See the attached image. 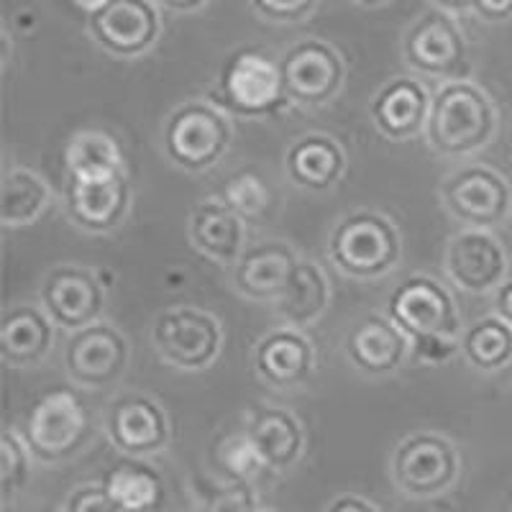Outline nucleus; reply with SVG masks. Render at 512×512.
<instances>
[{"label": "nucleus", "mask_w": 512, "mask_h": 512, "mask_svg": "<svg viewBox=\"0 0 512 512\" xmlns=\"http://www.w3.org/2000/svg\"><path fill=\"white\" fill-rule=\"evenodd\" d=\"M111 3V0H72V6L77 8V11H82L85 16H93V13H98L100 8H105Z\"/></svg>", "instance_id": "42"}, {"label": "nucleus", "mask_w": 512, "mask_h": 512, "mask_svg": "<svg viewBox=\"0 0 512 512\" xmlns=\"http://www.w3.org/2000/svg\"><path fill=\"white\" fill-rule=\"evenodd\" d=\"M216 464L223 472L226 482H251L269 472L267 464L262 461L259 451L251 443L249 433L241 431L236 436L226 438L216 451Z\"/></svg>", "instance_id": "33"}, {"label": "nucleus", "mask_w": 512, "mask_h": 512, "mask_svg": "<svg viewBox=\"0 0 512 512\" xmlns=\"http://www.w3.org/2000/svg\"><path fill=\"white\" fill-rule=\"evenodd\" d=\"M100 484L118 505L131 512H159L167 497L162 474L152 464L134 456L113 464Z\"/></svg>", "instance_id": "27"}, {"label": "nucleus", "mask_w": 512, "mask_h": 512, "mask_svg": "<svg viewBox=\"0 0 512 512\" xmlns=\"http://www.w3.org/2000/svg\"><path fill=\"white\" fill-rule=\"evenodd\" d=\"M187 239L208 262L233 267L246 249V221L223 200L205 198L190 208Z\"/></svg>", "instance_id": "22"}, {"label": "nucleus", "mask_w": 512, "mask_h": 512, "mask_svg": "<svg viewBox=\"0 0 512 512\" xmlns=\"http://www.w3.org/2000/svg\"><path fill=\"white\" fill-rule=\"evenodd\" d=\"M441 205L464 228H487L505 223L512 210V187L505 177L484 164L454 169L438 187Z\"/></svg>", "instance_id": "10"}, {"label": "nucleus", "mask_w": 512, "mask_h": 512, "mask_svg": "<svg viewBox=\"0 0 512 512\" xmlns=\"http://www.w3.org/2000/svg\"><path fill=\"white\" fill-rule=\"evenodd\" d=\"M443 267L456 287L487 295L507 280V249L487 228H464L448 239Z\"/></svg>", "instance_id": "17"}, {"label": "nucleus", "mask_w": 512, "mask_h": 512, "mask_svg": "<svg viewBox=\"0 0 512 512\" xmlns=\"http://www.w3.org/2000/svg\"><path fill=\"white\" fill-rule=\"evenodd\" d=\"M218 200L239 213L244 221H267L274 210V192L256 169H241L218 187Z\"/></svg>", "instance_id": "31"}, {"label": "nucleus", "mask_w": 512, "mask_h": 512, "mask_svg": "<svg viewBox=\"0 0 512 512\" xmlns=\"http://www.w3.org/2000/svg\"><path fill=\"white\" fill-rule=\"evenodd\" d=\"M208 100L226 116L246 121L277 118L292 105L282 82L280 59L256 47H241L228 54L208 90Z\"/></svg>", "instance_id": "4"}, {"label": "nucleus", "mask_w": 512, "mask_h": 512, "mask_svg": "<svg viewBox=\"0 0 512 512\" xmlns=\"http://www.w3.org/2000/svg\"><path fill=\"white\" fill-rule=\"evenodd\" d=\"M328 259L346 280L374 282L397 269L402 233L390 216L372 208L344 213L328 233Z\"/></svg>", "instance_id": "3"}, {"label": "nucleus", "mask_w": 512, "mask_h": 512, "mask_svg": "<svg viewBox=\"0 0 512 512\" xmlns=\"http://www.w3.org/2000/svg\"><path fill=\"white\" fill-rule=\"evenodd\" d=\"M402 59L410 70L433 80H469V49L454 16L431 8L402 36Z\"/></svg>", "instance_id": "9"}, {"label": "nucleus", "mask_w": 512, "mask_h": 512, "mask_svg": "<svg viewBox=\"0 0 512 512\" xmlns=\"http://www.w3.org/2000/svg\"><path fill=\"white\" fill-rule=\"evenodd\" d=\"M344 351L361 374L390 377L410 359L413 346L390 315L364 313L346 333Z\"/></svg>", "instance_id": "20"}, {"label": "nucleus", "mask_w": 512, "mask_h": 512, "mask_svg": "<svg viewBox=\"0 0 512 512\" xmlns=\"http://www.w3.org/2000/svg\"><path fill=\"white\" fill-rule=\"evenodd\" d=\"M349 157L336 136L310 131L295 139L285 154V172L297 187L308 192H326L344 180Z\"/></svg>", "instance_id": "24"}, {"label": "nucleus", "mask_w": 512, "mask_h": 512, "mask_svg": "<svg viewBox=\"0 0 512 512\" xmlns=\"http://www.w3.org/2000/svg\"><path fill=\"white\" fill-rule=\"evenodd\" d=\"M64 374L75 387L105 390L126 374L131 361V344L108 320L70 333L64 344Z\"/></svg>", "instance_id": "12"}, {"label": "nucleus", "mask_w": 512, "mask_h": 512, "mask_svg": "<svg viewBox=\"0 0 512 512\" xmlns=\"http://www.w3.org/2000/svg\"><path fill=\"white\" fill-rule=\"evenodd\" d=\"M152 346L169 367L203 372L221 356V320L200 308H169L154 320Z\"/></svg>", "instance_id": "8"}, {"label": "nucleus", "mask_w": 512, "mask_h": 512, "mask_svg": "<svg viewBox=\"0 0 512 512\" xmlns=\"http://www.w3.org/2000/svg\"><path fill=\"white\" fill-rule=\"evenodd\" d=\"M31 451L26 446L24 436H18L16 431L0 433V492H3V502L16 500L24 487L29 484L31 477Z\"/></svg>", "instance_id": "32"}, {"label": "nucleus", "mask_w": 512, "mask_h": 512, "mask_svg": "<svg viewBox=\"0 0 512 512\" xmlns=\"http://www.w3.org/2000/svg\"><path fill=\"white\" fill-rule=\"evenodd\" d=\"M351 3H356V6L361 8H379V6H387L390 0H351Z\"/></svg>", "instance_id": "43"}, {"label": "nucleus", "mask_w": 512, "mask_h": 512, "mask_svg": "<svg viewBox=\"0 0 512 512\" xmlns=\"http://www.w3.org/2000/svg\"><path fill=\"white\" fill-rule=\"evenodd\" d=\"M203 512H256V489L251 482H226L213 489Z\"/></svg>", "instance_id": "35"}, {"label": "nucleus", "mask_w": 512, "mask_h": 512, "mask_svg": "<svg viewBox=\"0 0 512 512\" xmlns=\"http://www.w3.org/2000/svg\"><path fill=\"white\" fill-rule=\"evenodd\" d=\"M54 333L57 326L41 305L6 308L0 318V359L13 369L39 367L52 354Z\"/></svg>", "instance_id": "23"}, {"label": "nucleus", "mask_w": 512, "mask_h": 512, "mask_svg": "<svg viewBox=\"0 0 512 512\" xmlns=\"http://www.w3.org/2000/svg\"><path fill=\"white\" fill-rule=\"evenodd\" d=\"M297 262L300 256L282 239L246 246L239 262L233 264V290L251 303H277Z\"/></svg>", "instance_id": "21"}, {"label": "nucleus", "mask_w": 512, "mask_h": 512, "mask_svg": "<svg viewBox=\"0 0 512 512\" xmlns=\"http://www.w3.org/2000/svg\"><path fill=\"white\" fill-rule=\"evenodd\" d=\"M472 13L484 24H505L512 21V0H474Z\"/></svg>", "instance_id": "37"}, {"label": "nucleus", "mask_w": 512, "mask_h": 512, "mask_svg": "<svg viewBox=\"0 0 512 512\" xmlns=\"http://www.w3.org/2000/svg\"><path fill=\"white\" fill-rule=\"evenodd\" d=\"M134 208V187L128 172L105 180H80L67 175L64 182V213L80 231L105 236L126 223Z\"/></svg>", "instance_id": "16"}, {"label": "nucleus", "mask_w": 512, "mask_h": 512, "mask_svg": "<svg viewBox=\"0 0 512 512\" xmlns=\"http://www.w3.org/2000/svg\"><path fill=\"white\" fill-rule=\"evenodd\" d=\"M497 134V108L472 80L441 82L433 93L425 141L438 157H472L492 144Z\"/></svg>", "instance_id": "2"}, {"label": "nucleus", "mask_w": 512, "mask_h": 512, "mask_svg": "<svg viewBox=\"0 0 512 512\" xmlns=\"http://www.w3.org/2000/svg\"><path fill=\"white\" fill-rule=\"evenodd\" d=\"M328 303H331V285L323 267L313 259H300L285 292L274 303V310L287 326L303 331L326 315Z\"/></svg>", "instance_id": "26"}, {"label": "nucleus", "mask_w": 512, "mask_h": 512, "mask_svg": "<svg viewBox=\"0 0 512 512\" xmlns=\"http://www.w3.org/2000/svg\"><path fill=\"white\" fill-rule=\"evenodd\" d=\"M510 218H512V210H510Z\"/></svg>", "instance_id": "44"}, {"label": "nucleus", "mask_w": 512, "mask_h": 512, "mask_svg": "<svg viewBox=\"0 0 512 512\" xmlns=\"http://www.w3.org/2000/svg\"><path fill=\"white\" fill-rule=\"evenodd\" d=\"M280 72L290 103L308 111L333 103L346 85L344 57L323 39H300L287 47Z\"/></svg>", "instance_id": "11"}, {"label": "nucleus", "mask_w": 512, "mask_h": 512, "mask_svg": "<svg viewBox=\"0 0 512 512\" xmlns=\"http://www.w3.org/2000/svg\"><path fill=\"white\" fill-rule=\"evenodd\" d=\"M103 425L113 448L134 459H149L172 441L167 410L144 392H121L113 397L105 408Z\"/></svg>", "instance_id": "13"}, {"label": "nucleus", "mask_w": 512, "mask_h": 512, "mask_svg": "<svg viewBox=\"0 0 512 512\" xmlns=\"http://www.w3.org/2000/svg\"><path fill=\"white\" fill-rule=\"evenodd\" d=\"M387 315L410 338L420 364H446L461 354V313L454 295L431 274H410L387 297Z\"/></svg>", "instance_id": "1"}, {"label": "nucleus", "mask_w": 512, "mask_h": 512, "mask_svg": "<svg viewBox=\"0 0 512 512\" xmlns=\"http://www.w3.org/2000/svg\"><path fill=\"white\" fill-rule=\"evenodd\" d=\"M233 144L231 116L210 100H187L164 121V154L177 169L203 175L216 167Z\"/></svg>", "instance_id": "6"}, {"label": "nucleus", "mask_w": 512, "mask_h": 512, "mask_svg": "<svg viewBox=\"0 0 512 512\" xmlns=\"http://www.w3.org/2000/svg\"><path fill=\"white\" fill-rule=\"evenodd\" d=\"M459 356L477 372H500L512 361V326L497 313L484 315L464 328Z\"/></svg>", "instance_id": "30"}, {"label": "nucleus", "mask_w": 512, "mask_h": 512, "mask_svg": "<svg viewBox=\"0 0 512 512\" xmlns=\"http://www.w3.org/2000/svg\"><path fill=\"white\" fill-rule=\"evenodd\" d=\"M495 313L512 326V277L495 290Z\"/></svg>", "instance_id": "39"}, {"label": "nucleus", "mask_w": 512, "mask_h": 512, "mask_svg": "<svg viewBox=\"0 0 512 512\" xmlns=\"http://www.w3.org/2000/svg\"><path fill=\"white\" fill-rule=\"evenodd\" d=\"M93 433L88 405L72 387H54L36 397L21 428L31 456L39 464H64L75 459L93 441Z\"/></svg>", "instance_id": "5"}, {"label": "nucleus", "mask_w": 512, "mask_h": 512, "mask_svg": "<svg viewBox=\"0 0 512 512\" xmlns=\"http://www.w3.org/2000/svg\"><path fill=\"white\" fill-rule=\"evenodd\" d=\"M39 305L67 333L93 326L105 310V287L98 269L59 264L52 267L39 285Z\"/></svg>", "instance_id": "14"}, {"label": "nucleus", "mask_w": 512, "mask_h": 512, "mask_svg": "<svg viewBox=\"0 0 512 512\" xmlns=\"http://www.w3.org/2000/svg\"><path fill=\"white\" fill-rule=\"evenodd\" d=\"M246 433L269 472H287L303 456L305 431L290 410L259 405L249 413Z\"/></svg>", "instance_id": "25"}, {"label": "nucleus", "mask_w": 512, "mask_h": 512, "mask_svg": "<svg viewBox=\"0 0 512 512\" xmlns=\"http://www.w3.org/2000/svg\"><path fill=\"white\" fill-rule=\"evenodd\" d=\"M88 34L103 52L118 59L144 57L162 36V16L154 0H111L88 16Z\"/></svg>", "instance_id": "15"}, {"label": "nucleus", "mask_w": 512, "mask_h": 512, "mask_svg": "<svg viewBox=\"0 0 512 512\" xmlns=\"http://www.w3.org/2000/svg\"><path fill=\"white\" fill-rule=\"evenodd\" d=\"M251 367L274 390H295L313 377L315 349L300 328H274L256 341Z\"/></svg>", "instance_id": "19"}, {"label": "nucleus", "mask_w": 512, "mask_h": 512, "mask_svg": "<svg viewBox=\"0 0 512 512\" xmlns=\"http://www.w3.org/2000/svg\"><path fill=\"white\" fill-rule=\"evenodd\" d=\"M52 190L34 169L8 167L0 182V223L3 228L31 226L47 213Z\"/></svg>", "instance_id": "29"}, {"label": "nucleus", "mask_w": 512, "mask_h": 512, "mask_svg": "<svg viewBox=\"0 0 512 512\" xmlns=\"http://www.w3.org/2000/svg\"><path fill=\"white\" fill-rule=\"evenodd\" d=\"M433 8H441V11L451 13V16H459V13H472L474 0H428Z\"/></svg>", "instance_id": "41"}, {"label": "nucleus", "mask_w": 512, "mask_h": 512, "mask_svg": "<svg viewBox=\"0 0 512 512\" xmlns=\"http://www.w3.org/2000/svg\"><path fill=\"white\" fill-rule=\"evenodd\" d=\"M251 11L262 21L280 26L303 24L318 11L320 0H249Z\"/></svg>", "instance_id": "34"}, {"label": "nucleus", "mask_w": 512, "mask_h": 512, "mask_svg": "<svg viewBox=\"0 0 512 512\" xmlns=\"http://www.w3.org/2000/svg\"><path fill=\"white\" fill-rule=\"evenodd\" d=\"M67 175L80 180H105L126 172L123 149L118 139L103 128H82L64 146Z\"/></svg>", "instance_id": "28"}, {"label": "nucleus", "mask_w": 512, "mask_h": 512, "mask_svg": "<svg viewBox=\"0 0 512 512\" xmlns=\"http://www.w3.org/2000/svg\"><path fill=\"white\" fill-rule=\"evenodd\" d=\"M154 3L169 13H195L208 6L210 0H154Z\"/></svg>", "instance_id": "40"}, {"label": "nucleus", "mask_w": 512, "mask_h": 512, "mask_svg": "<svg viewBox=\"0 0 512 512\" xmlns=\"http://www.w3.org/2000/svg\"><path fill=\"white\" fill-rule=\"evenodd\" d=\"M323 512H382L372 502L356 495H341L331 502Z\"/></svg>", "instance_id": "38"}, {"label": "nucleus", "mask_w": 512, "mask_h": 512, "mask_svg": "<svg viewBox=\"0 0 512 512\" xmlns=\"http://www.w3.org/2000/svg\"><path fill=\"white\" fill-rule=\"evenodd\" d=\"M431 103L433 93L420 82V77L400 75L379 88L369 103V118L384 139L410 141L425 134Z\"/></svg>", "instance_id": "18"}, {"label": "nucleus", "mask_w": 512, "mask_h": 512, "mask_svg": "<svg viewBox=\"0 0 512 512\" xmlns=\"http://www.w3.org/2000/svg\"><path fill=\"white\" fill-rule=\"evenodd\" d=\"M62 512H131L118 505L103 484H80L64 500Z\"/></svg>", "instance_id": "36"}, {"label": "nucleus", "mask_w": 512, "mask_h": 512, "mask_svg": "<svg viewBox=\"0 0 512 512\" xmlns=\"http://www.w3.org/2000/svg\"><path fill=\"white\" fill-rule=\"evenodd\" d=\"M390 474L402 495L431 500L454 487L461 474V456L441 433H410L392 451Z\"/></svg>", "instance_id": "7"}]
</instances>
